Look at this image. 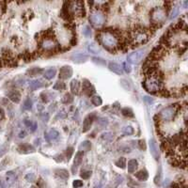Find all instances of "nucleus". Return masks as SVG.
Wrapping results in <instances>:
<instances>
[{
	"instance_id": "1",
	"label": "nucleus",
	"mask_w": 188,
	"mask_h": 188,
	"mask_svg": "<svg viewBox=\"0 0 188 188\" xmlns=\"http://www.w3.org/2000/svg\"><path fill=\"white\" fill-rule=\"evenodd\" d=\"M97 38L99 42L109 52L115 53L121 49V38L120 35L115 31H100L97 34Z\"/></svg>"
},
{
	"instance_id": "2",
	"label": "nucleus",
	"mask_w": 188,
	"mask_h": 188,
	"mask_svg": "<svg viewBox=\"0 0 188 188\" xmlns=\"http://www.w3.org/2000/svg\"><path fill=\"white\" fill-rule=\"evenodd\" d=\"M150 40V34L149 32L142 28H137L130 32L129 37V42L132 45H142L149 41Z\"/></svg>"
},
{
	"instance_id": "3",
	"label": "nucleus",
	"mask_w": 188,
	"mask_h": 188,
	"mask_svg": "<svg viewBox=\"0 0 188 188\" xmlns=\"http://www.w3.org/2000/svg\"><path fill=\"white\" fill-rule=\"evenodd\" d=\"M167 14H168V11L166 9H164L162 7H155L154 9L152 10L151 15H150L152 24L156 28L157 27L159 28L161 25H163V23L166 20Z\"/></svg>"
},
{
	"instance_id": "4",
	"label": "nucleus",
	"mask_w": 188,
	"mask_h": 188,
	"mask_svg": "<svg viewBox=\"0 0 188 188\" xmlns=\"http://www.w3.org/2000/svg\"><path fill=\"white\" fill-rule=\"evenodd\" d=\"M41 49L44 52H53L58 48V44L51 35V31H47L46 35L42 37L41 42H40Z\"/></svg>"
},
{
	"instance_id": "5",
	"label": "nucleus",
	"mask_w": 188,
	"mask_h": 188,
	"mask_svg": "<svg viewBox=\"0 0 188 188\" xmlns=\"http://www.w3.org/2000/svg\"><path fill=\"white\" fill-rule=\"evenodd\" d=\"M105 19L106 18H105V13L102 11H100V10H95V11H91V13L89 15V22H90V24L94 28H102L105 25Z\"/></svg>"
},
{
	"instance_id": "6",
	"label": "nucleus",
	"mask_w": 188,
	"mask_h": 188,
	"mask_svg": "<svg viewBox=\"0 0 188 188\" xmlns=\"http://www.w3.org/2000/svg\"><path fill=\"white\" fill-rule=\"evenodd\" d=\"M177 112H178V109L176 105H170V106L163 108L160 111L159 118L160 120L164 122H170V121H173L175 116L177 115Z\"/></svg>"
},
{
	"instance_id": "7",
	"label": "nucleus",
	"mask_w": 188,
	"mask_h": 188,
	"mask_svg": "<svg viewBox=\"0 0 188 188\" xmlns=\"http://www.w3.org/2000/svg\"><path fill=\"white\" fill-rule=\"evenodd\" d=\"M69 9L72 15L84 17L86 14L85 8H84V2L82 1H75V2H68Z\"/></svg>"
},
{
	"instance_id": "8",
	"label": "nucleus",
	"mask_w": 188,
	"mask_h": 188,
	"mask_svg": "<svg viewBox=\"0 0 188 188\" xmlns=\"http://www.w3.org/2000/svg\"><path fill=\"white\" fill-rule=\"evenodd\" d=\"M146 53V49H139V50H136L133 53H131L128 58H127V61L131 64H134V65H136L138 63L141 62V60L143 59V57Z\"/></svg>"
},
{
	"instance_id": "9",
	"label": "nucleus",
	"mask_w": 188,
	"mask_h": 188,
	"mask_svg": "<svg viewBox=\"0 0 188 188\" xmlns=\"http://www.w3.org/2000/svg\"><path fill=\"white\" fill-rule=\"evenodd\" d=\"M73 75V69L70 66H63L59 70V78L60 79H68Z\"/></svg>"
},
{
	"instance_id": "10",
	"label": "nucleus",
	"mask_w": 188,
	"mask_h": 188,
	"mask_svg": "<svg viewBox=\"0 0 188 188\" xmlns=\"http://www.w3.org/2000/svg\"><path fill=\"white\" fill-rule=\"evenodd\" d=\"M83 156H84V152H80V151L75 154V158L74 160V164H73V168H72V171H73L74 174H75V172L77 171L78 168L80 167V164L82 163V160H83Z\"/></svg>"
},
{
	"instance_id": "11",
	"label": "nucleus",
	"mask_w": 188,
	"mask_h": 188,
	"mask_svg": "<svg viewBox=\"0 0 188 188\" xmlns=\"http://www.w3.org/2000/svg\"><path fill=\"white\" fill-rule=\"evenodd\" d=\"M149 145H150V150H151V153L153 156V158L158 161L159 160V150H158V146L157 143L154 139H150L149 141Z\"/></svg>"
},
{
	"instance_id": "12",
	"label": "nucleus",
	"mask_w": 188,
	"mask_h": 188,
	"mask_svg": "<svg viewBox=\"0 0 188 188\" xmlns=\"http://www.w3.org/2000/svg\"><path fill=\"white\" fill-rule=\"evenodd\" d=\"M16 179H17V176H16V174L13 172V171H9L7 174H6V176H5V186L7 187H9V186H11V185H12L14 182H15V181H16Z\"/></svg>"
},
{
	"instance_id": "13",
	"label": "nucleus",
	"mask_w": 188,
	"mask_h": 188,
	"mask_svg": "<svg viewBox=\"0 0 188 188\" xmlns=\"http://www.w3.org/2000/svg\"><path fill=\"white\" fill-rule=\"evenodd\" d=\"M70 58H72V60L75 63H83L88 60V56L85 55V54H81V53H75L72 55Z\"/></svg>"
},
{
	"instance_id": "14",
	"label": "nucleus",
	"mask_w": 188,
	"mask_h": 188,
	"mask_svg": "<svg viewBox=\"0 0 188 188\" xmlns=\"http://www.w3.org/2000/svg\"><path fill=\"white\" fill-rule=\"evenodd\" d=\"M83 92L88 96L92 95V94L94 93V88L89 83V81H88L87 79L83 80Z\"/></svg>"
},
{
	"instance_id": "15",
	"label": "nucleus",
	"mask_w": 188,
	"mask_h": 188,
	"mask_svg": "<svg viewBox=\"0 0 188 188\" xmlns=\"http://www.w3.org/2000/svg\"><path fill=\"white\" fill-rule=\"evenodd\" d=\"M108 68L109 70H111V72L117 74V75H122L123 74V70L122 68L121 65H119L118 63H115V62H110L108 64Z\"/></svg>"
},
{
	"instance_id": "16",
	"label": "nucleus",
	"mask_w": 188,
	"mask_h": 188,
	"mask_svg": "<svg viewBox=\"0 0 188 188\" xmlns=\"http://www.w3.org/2000/svg\"><path fill=\"white\" fill-rule=\"evenodd\" d=\"M18 151L20 153H31V152H35V149L33 146L29 145V144H21L19 147H18Z\"/></svg>"
},
{
	"instance_id": "17",
	"label": "nucleus",
	"mask_w": 188,
	"mask_h": 188,
	"mask_svg": "<svg viewBox=\"0 0 188 188\" xmlns=\"http://www.w3.org/2000/svg\"><path fill=\"white\" fill-rule=\"evenodd\" d=\"M8 98L11 102H13L15 104H18L21 101V94H20V92L18 90H11V91H10L8 93Z\"/></svg>"
},
{
	"instance_id": "18",
	"label": "nucleus",
	"mask_w": 188,
	"mask_h": 188,
	"mask_svg": "<svg viewBox=\"0 0 188 188\" xmlns=\"http://www.w3.org/2000/svg\"><path fill=\"white\" fill-rule=\"evenodd\" d=\"M93 120H94V115H88L84 120V122H83V132L84 133L88 132L90 129Z\"/></svg>"
},
{
	"instance_id": "19",
	"label": "nucleus",
	"mask_w": 188,
	"mask_h": 188,
	"mask_svg": "<svg viewBox=\"0 0 188 188\" xmlns=\"http://www.w3.org/2000/svg\"><path fill=\"white\" fill-rule=\"evenodd\" d=\"M70 90L74 94H78L80 92V88H81V85H80V82L76 79H74L72 82L70 84Z\"/></svg>"
},
{
	"instance_id": "20",
	"label": "nucleus",
	"mask_w": 188,
	"mask_h": 188,
	"mask_svg": "<svg viewBox=\"0 0 188 188\" xmlns=\"http://www.w3.org/2000/svg\"><path fill=\"white\" fill-rule=\"evenodd\" d=\"M127 166V169H128V172L129 173H134L136 169H137V167H138V163L135 159H131L129 162H128V164Z\"/></svg>"
},
{
	"instance_id": "21",
	"label": "nucleus",
	"mask_w": 188,
	"mask_h": 188,
	"mask_svg": "<svg viewBox=\"0 0 188 188\" xmlns=\"http://www.w3.org/2000/svg\"><path fill=\"white\" fill-rule=\"evenodd\" d=\"M88 51L92 54H100L101 53V47L96 42H90L88 44Z\"/></svg>"
},
{
	"instance_id": "22",
	"label": "nucleus",
	"mask_w": 188,
	"mask_h": 188,
	"mask_svg": "<svg viewBox=\"0 0 188 188\" xmlns=\"http://www.w3.org/2000/svg\"><path fill=\"white\" fill-rule=\"evenodd\" d=\"M41 72H42V70L41 68H39V67H33V68H31V69H29L28 70L27 74L29 76H36V75H39L40 74H41Z\"/></svg>"
},
{
	"instance_id": "23",
	"label": "nucleus",
	"mask_w": 188,
	"mask_h": 188,
	"mask_svg": "<svg viewBox=\"0 0 188 188\" xmlns=\"http://www.w3.org/2000/svg\"><path fill=\"white\" fill-rule=\"evenodd\" d=\"M43 87V83L41 81V80H33L32 82H30V85H29V88L30 90H36L40 88Z\"/></svg>"
},
{
	"instance_id": "24",
	"label": "nucleus",
	"mask_w": 188,
	"mask_h": 188,
	"mask_svg": "<svg viewBox=\"0 0 188 188\" xmlns=\"http://www.w3.org/2000/svg\"><path fill=\"white\" fill-rule=\"evenodd\" d=\"M56 74H57L56 69L52 68V69H49V70H45V72H44V77L46 79H48V80H51V79H53L55 77Z\"/></svg>"
},
{
	"instance_id": "25",
	"label": "nucleus",
	"mask_w": 188,
	"mask_h": 188,
	"mask_svg": "<svg viewBox=\"0 0 188 188\" xmlns=\"http://www.w3.org/2000/svg\"><path fill=\"white\" fill-rule=\"evenodd\" d=\"M46 136H47V138L50 139V140H55V139L58 138V136H59V133H58L57 130L52 129V130H50L48 133L46 134Z\"/></svg>"
},
{
	"instance_id": "26",
	"label": "nucleus",
	"mask_w": 188,
	"mask_h": 188,
	"mask_svg": "<svg viewBox=\"0 0 188 188\" xmlns=\"http://www.w3.org/2000/svg\"><path fill=\"white\" fill-rule=\"evenodd\" d=\"M25 125L30 130V132H35L37 129V123L31 120H25Z\"/></svg>"
},
{
	"instance_id": "27",
	"label": "nucleus",
	"mask_w": 188,
	"mask_h": 188,
	"mask_svg": "<svg viewBox=\"0 0 188 188\" xmlns=\"http://www.w3.org/2000/svg\"><path fill=\"white\" fill-rule=\"evenodd\" d=\"M55 173L57 176L62 178V179H68L69 178V172L66 170V169H56L55 170Z\"/></svg>"
},
{
	"instance_id": "28",
	"label": "nucleus",
	"mask_w": 188,
	"mask_h": 188,
	"mask_svg": "<svg viewBox=\"0 0 188 188\" xmlns=\"http://www.w3.org/2000/svg\"><path fill=\"white\" fill-rule=\"evenodd\" d=\"M135 177L140 181H146L148 179L149 175L146 170H140L137 173H135Z\"/></svg>"
},
{
	"instance_id": "29",
	"label": "nucleus",
	"mask_w": 188,
	"mask_h": 188,
	"mask_svg": "<svg viewBox=\"0 0 188 188\" xmlns=\"http://www.w3.org/2000/svg\"><path fill=\"white\" fill-rule=\"evenodd\" d=\"M120 84H121V86H122L125 90H128V91L132 90V85H131V83H130L128 80H126V79H121Z\"/></svg>"
},
{
	"instance_id": "30",
	"label": "nucleus",
	"mask_w": 188,
	"mask_h": 188,
	"mask_svg": "<svg viewBox=\"0 0 188 188\" xmlns=\"http://www.w3.org/2000/svg\"><path fill=\"white\" fill-rule=\"evenodd\" d=\"M91 103L95 106H100L103 104V100H102V98L100 96L95 95V96H92L91 97Z\"/></svg>"
},
{
	"instance_id": "31",
	"label": "nucleus",
	"mask_w": 188,
	"mask_h": 188,
	"mask_svg": "<svg viewBox=\"0 0 188 188\" xmlns=\"http://www.w3.org/2000/svg\"><path fill=\"white\" fill-rule=\"evenodd\" d=\"M90 148H91V144L89 141H84V142H82V144L80 145L79 150H80V152H84V151H89Z\"/></svg>"
},
{
	"instance_id": "32",
	"label": "nucleus",
	"mask_w": 188,
	"mask_h": 188,
	"mask_svg": "<svg viewBox=\"0 0 188 188\" xmlns=\"http://www.w3.org/2000/svg\"><path fill=\"white\" fill-rule=\"evenodd\" d=\"M116 166L121 169H125L126 167V159L124 157H121L119 160L116 162Z\"/></svg>"
},
{
	"instance_id": "33",
	"label": "nucleus",
	"mask_w": 188,
	"mask_h": 188,
	"mask_svg": "<svg viewBox=\"0 0 188 188\" xmlns=\"http://www.w3.org/2000/svg\"><path fill=\"white\" fill-rule=\"evenodd\" d=\"M73 101H74V98H73V96L70 95V93H66L65 95L63 96V98H62V103H63V104H66V105L70 104Z\"/></svg>"
},
{
	"instance_id": "34",
	"label": "nucleus",
	"mask_w": 188,
	"mask_h": 188,
	"mask_svg": "<svg viewBox=\"0 0 188 188\" xmlns=\"http://www.w3.org/2000/svg\"><path fill=\"white\" fill-rule=\"evenodd\" d=\"M122 114L124 116V117H128V118H133L134 117V112L131 108H128V107H125L122 110Z\"/></svg>"
},
{
	"instance_id": "35",
	"label": "nucleus",
	"mask_w": 188,
	"mask_h": 188,
	"mask_svg": "<svg viewBox=\"0 0 188 188\" xmlns=\"http://www.w3.org/2000/svg\"><path fill=\"white\" fill-rule=\"evenodd\" d=\"M65 88H66V85L62 81H58L54 86V89H57V90H64Z\"/></svg>"
},
{
	"instance_id": "36",
	"label": "nucleus",
	"mask_w": 188,
	"mask_h": 188,
	"mask_svg": "<svg viewBox=\"0 0 188 188\" xmlns=\"http://www.w3.org/2000/svg\"><path fill=\"white\" fill-rule=\"evenodd\" d=\"M92 61L97 65H101V66L106 65V61L101 58H92Z\"/></svg>"
},
{
	"instance_id": "37",
	"label": "nucleus",
	"mask_w": 188,
	"mask_h": 188,
	"mask_svg": "<svg viewBox=\"0 0 188 188\" xmlns=\"http://www.w3.org/2000/svg\"><path fill=\"white\" fill-rule=\"evenodd\" d=\"M122 133L126 135H131L134 134V128L132 126H125L122 128Z\"/></svg>"
},
{
	"instance_id": "38",
	"label": "nucleus",
	"mask_w": 188,
	"mask_h": 188,
	"mask_svg": "<svg viewBox=\"0 0 188 188\" xmlns=\"http://www.w3.org/2000/svg\"><path fill=\"white\" fill-rule=\"evenodd\" d=\"M23 108L25 110H30L32 108V101L28 98L25 101L24 103V105H23Z\"/></svg>"
},
{
	"instance_id": "39",
	"label": "nucleus",
	"mask_w": 188,
	"mask_h": 188,
	"mask_svg": "<svg viewBox=\"0 0 188 188\" xmlns=\"http://www.w3.org/2000/svg\"><path fill=\"white\" fill-rule=\"evenodd\" d=\"M73 153H74V149H73L72 147H69V148L66 150V156H67L68 161L70 159V157H72Z\"/></svg>"
},
{
	"instance_id": "40",
	"label": "nucleus",
	"mask_w": 188,
	"mask_h": 188,
	"mask_svg": "<svg viewBox=\"0 0 188 188\" xmlns=\"http://www.w3.org/2000/svg\"><path fill=\"white\" fill-rule=\"evenodd\" d=\"M102 138L105 139V140H111L113 138V134L112 133H104L102 135Z\"/></svg>"
},
{
	"instance_id": "41",
	"label": "nucleus",
	"mask_w": 188,
	"mask_h": 188,
	"mask_svg": "<svg viewBox=\"0 0 188 188\" xmlns=\"http://www.w3.org/2000/svg\"><path fill=\"white\" fill-rule=\"evenodd\" d=\"M83 34H84L86 37H90V35H91V30H90V28H89L88 26H86V27L83 28Z\"/></svg>"
},
{
	"instance_id": "42",
	"label": "nucleus",
	"mask_w": 188,
	"mask_h": 188,
	"mask_svg": "<svg viewBox=\"0 0 188 188\" xmlns=\"http://www.w3.org/2000/svg\"><path fill=\"white\" fill-rule=\"evenodd\" d=\"M179 13V8L177 6H174L173 7V10H172V12H171V15H170V19H173L177 16V14Z\"/></svg>"
},
{
	"instance_id": "43",
	"label": "nucleus",
	"mask_w": 188,
	"mask_h": 188,
	"mask_svg": "<svg viewBox=\"0 0 188 188\" xmlns=\"http://www.w3.org/2000/svg\"><path fill=\"white\" fill-rule=\"evenodd\" d=\"M122 68V70H124L125 72H126V73H128V74H129V73H131V70H132L131 66H130V65H129L127 62H124Z\"/></svg>"
},
{
	"instance_id": "44",
	"label": "nucleus",
	"mask_w": 188,
	"mask_h": 188,
	"mask_svg": "<svg viewBox=\"0 0 188 188\" xmlns=\"http://www.w3.org/2000/svg\"><path fill=\"white\" fill-rule=\"evenodd\" d=\"M35 179H36V177H35L34 173H28V174L26 175V180H27L28 182H34Z\"/></svg>"
},
{
	"instance_id": "45",
	"label": "nucleus",
	"mask_w": 188,
	"mask_h": 188,
	"mask_svg": "<svg viewBox=\"0 0 188 188\" xmlns=\"http://www.w3.org/2000/svg\"><path fill=\"white\" fill-rule=\"evenodd\" d=\"M80 176H81V178L87 180V179H88L91 176V171H82V173L80 174Z\"/></svg>"
},
{
	"instance_id": "46",
	"label": "nucleus",
	"mask_w": 188,
	"mask_h": 188,
	"mask_svg": "<svg viewBox=\"0 0 188 188\" xmlns=\"http://www.w3.org/2000/svg\"><path fill=\"white\" fill-rule=\"evenodd\" d=\"M73 185H74V187H75V188H79V187H82V186H83V182H82V181H80V180H75V181H74Z\"/></svg>"
},
{
	"instance_id": "47",
	"label": "nucleus",
	"mask_w": 188,
	"mask_h": 188,
	"mask_svg": "<svg viewBox=\"0 0 188 188\" xmlns=\"http://www.w3.org/2000/svg\"><path fill=\"white\" fill-rule=\"evenodd\" d=\"M98 123L101 124V125H103V126H106L108 124V121L106 119H104V118H102V119H99Z\"/></svg>"
},
{
	"instance_id": "48",
	"label": "nucleus",
	"mask_w": 188,
	"mask_h": 188,
	"mask_svg": "<svg viewBox=\"0 0 188 188\" xmlns=\"http://www.w3.org/2000/svg\"><path fill=\"white\" fill-rule=\"evenodd\" d=\"M138 145L141 150H146V144H145V140H139L138 141Z\"/></svg>"
},
{
	"instance_id": "49",
	"label": "nucleus",
	"mask_w": 188,
	"mask_h": 188,
	"mask_svg": "<svg viewBox=\"0 0 188 188\" xmlns=\"http://www.w3.org/2000/svg\"><path fill=\"white\" fill-rule=\"evenodd\" d=\"M5 119V111L3 110V108L0 107V121H2Z\"/></svg>"
},
{
	"instance_id": "50",
	"label": "nucleus",
	"mask_w": 188,
	"mask_h": 188,
	"mask_svg": "<svg viewBox=\"0 0 188 188\" xmlns=\"http://www.w3.org/2000/svg\"><path fill=\"white\" fill-rule=\"evenodd\" d=\"M27 136V133H26V131H22V132H20V134H19V137L20 138H24V137H26Z\"/></svg>"
},
{
	"instance_id": "51",
	"label": "nucleus",
	"mask_w": 188,
	"mask_h": 188,
	"mask_svg": "<svg viewBox=\"0 0 188 188\" xmlns=\"http://www.w3.org/2000/svg\"><path fill=\"white\" fill-rule=\"evenodd\" d=\"M144 100H145L146 102H148L149 104L153 103V99H152V98H150V97H148V96H145V97H144Z\"/></svg>"
},
{
	"instance_id": "52",
	"label": "nucleus",
	"mask_w": 188,
	"mask_h": 188,
	"mask_svg": "<svg viewBox=\"0 0 188 188\" xmlns=\"http://www.w3.org/2000/svg\"><path fill=\"white\" fill-rule=\"evenodd\" d=\"M5 152H6V149H5L4 147H1V148H0V157H1Z\"/></svg>"
},
{
	"instance_id": "53",
	"label": "nucleus",
	"mask_w": 188,
	"mask_h": 188,
	"mask_svg": "<svg viewBox=\"0 0 188 188\" xmlns=\"http://www.w3.org/2000/svg\"><path fill=\"white\" fill-rule=\"evenodd\" d=\"M0 188H6V186H5V184L0 181Z\"/></svg>"
},
{
	"instance_id": "54",
	"label": "nucleus",
	"mask_w": 188,
	"mask_h": 188,
	"mask_svg": "<svg viewBox=\"0 0 188 188\" xmlns=\"http://www.w3.org/2000/svg\"><path fill=\"white\" fill-rule=\"evenodd\" d=\"M31 188H37V187H35V186H32ZM38 188H39V187H38Z\"/></svg>"
}]
</instances>
